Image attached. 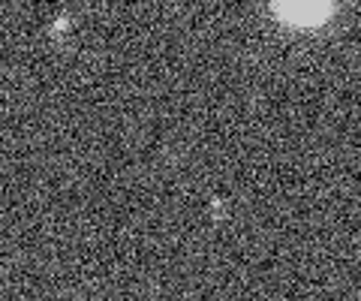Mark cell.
Returning a JSON list of instances; mask_svg holds the SVG:
<instances>
[{"instance_id": "obj_1", "label": "cell", "mask_w": 361, "mask_h": 301, "mask_svg": "<svg viewBox=\"0 0 361 301\" xmlns=\"http://www.w3.org/2000/svg\"><path fill=\"white\" fill-rule=\"evenodd\" d=\"M280 13L292 21H316L329 13V0H277Z\"/></svg>"}]
</instances>
